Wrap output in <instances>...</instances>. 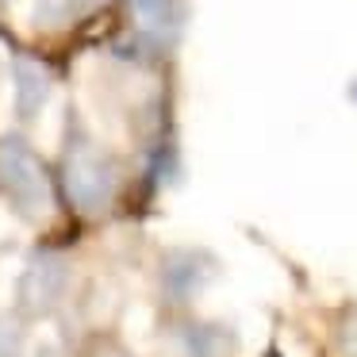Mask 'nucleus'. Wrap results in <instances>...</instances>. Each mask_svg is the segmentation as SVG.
<instances>
[{
  "mask_svg": "<svg viewBox=\"0 0 357 357\" xmlns=\"http://www.w3.org/2000/svg\"><path fill=\"white\" fill-rule=\"evenodd\" d=\"M62 188L81 215H100L116 196V165L104 150L77 139L66 146L62 158Z\"/></svg>",
  "mask_w": 357,
  "mask_h": 357,
  "instance_id": "obj_1",
  "label": "nucleus"
},
{
  "mask_svg": "<svg viewBox=\"0 0 357 357\" xmlns=\"http://www.w3.org/2000/svg\"><path fill=\"white\" fill-rule=\"evenodd\" d=\"M0 196L27 219L43 215L50 208L47 165L20 139H0Z\"/></svg>",
  "mask_w": 357,
  "mask_h": 357,
  "instance_id": "obj_2",
  "label": "nucleus"
},
{
  "mask_svg": "<svg viewBox=\"0 0 357 357\" xmlns=\"http://www.w3.org/2000/svg\"><path fill=\"white\" fill-rule=\"evenodd\" d=\"M70 288V261L54 250H39L16 280V300L27 315H50Z\"/></svg>",
  "mask_w": 357,
  "mask_h": 357,
  "instance_id": "obj_3",
  "label": "nucleus"
},
{
  "mask_svg": "<svg viewBox=\"0 0 357 357\" xmlns=\"http://www.w3.org/2000/svg\"><path fill=\"white\" fill-rule=\"evenodd\" d=\"M135 39L150 54H165L181 39L185 27V4L181 0H131Z\"/></svg>",
  "mask_w": 357,
  "mask_h": 357,
  "instance_id": "obj_4",
  "label": "nucleus"
},
{
  "mask_svg": "<svg viewBox=\"0 0 357 357\" xmlns=\"http://www.w3.org/2000/svg\"><path fill=\"white\" fill-rule=\"evenodd\" d=\"M211 277H215V257L204 254V250H173L162 261V288L173 303L196 300V292Z\"/></svg>",
  "mask_w": 357,
  "mask_h": 357,
  "instance_id": "obj_5",
  "label": "nucleus"
},
{
  "mask_svg": "<svg viewBox=\"0 0 357 357\" xmlns=\"http://www.w3.org/2000/svg\"><path fill=\"white\" fill-rule=\"evenodd\" d=\"M12 85H16V116L24 123L39 119V112L50 100V70L43 62H35V58H16Z\"/></svg>",
  "mask_w": 357,
  "mask_h": 357,
  "instance_id": "obj_6",
  "label": "nucleus"
},
{
  "mask_svg": "<svg viewBox=\"0 0 357 357\" xmlns=\"http://www.w3.org/2000/svg\"><path fill=\"white\" fill-rule=\"evenodd\" d=\"M238 338L223 323H185L177 331V354L181 357H231Z\"/></svg>",
  "mask_w": 357,
  "mask_h": 357,
  "instance_id": "obj_7",
  "label": "nucleus"
},
{
  "mask_svg": "<svg viewBox=\"0 0 357 357\" xmlns=\"http://www.w3.org/2000/svg\"><path fill=\"white\" fill-rule=\"evenodd\" d=\"M77 0H39L35 4V24L39 27H66L77 16Z\"/></svg>",
  "mask_w": 357,
  "mask_h": 357,
  "instance_id": "obj_8",
  "label": "nucleus"
},
{
  "mask_svg": "<svg viewBox=\"0 0 357 357\" xmlns=\"http://www.w3.org/2000/svg\"><path fill=\"white\" fill-rule=\"evenodd\" d=\"M0 357H24V326L12 315H0Z\"/></svg>",
  "mask_w": 357,
  "mask_h": 357,
  "instance_id": "obj_9",
  "label": "nucleus"
},
{
  "mask_svg": "<svg viewBox=\"0 0 357 357\" xmlns=\"http://www.w3.org/2000/svg\"><path fill=\"white\" fill-rule=\"evenodd\" d=\"M100 4H108V0H77V8H100Z\"/></svg>",
  "mask_w": 357,
  "mask_h": 357,
  "instance_id": "obj_10",
  "label": "nucleus"
},
{
  "mask_svg": "<svg viewBox=\"0 0 357 357\" xmlns=\"http://www.w3.org/2000/svg\"><path fill=\"white\" fill-rule=\"evenodd\" d=\"M349 100L357 104V81H354V85H349Z\"/></svg>",
  "mask_w": 357,
  "mask_h": 357,
  "instance_id": "obj_11",
  "label": "nucleus"
}]
</instances>
